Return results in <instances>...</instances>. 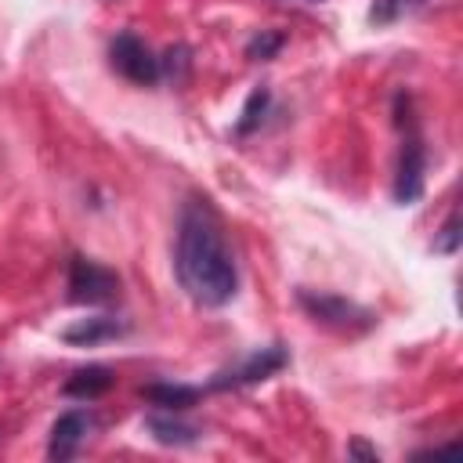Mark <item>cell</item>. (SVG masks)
Wrapping results in <instances>:
<instances>
[{
    "instance_id": "obj_1",
    "label": "cell",
    "mask_w": 463,
    "mask_h": 463,
    "mask_svg": "<svg viewBox=\"0 0 463 463\" xmlns=\"http://www.w3.org/2000/svg\"><path fill=\"white\" fill-rule=\"evenodd\" d=\"M174 271H177L181 289L203 307H221L235 297L239 289L235 253L224 235V221L210 206V199L184 203L181 221H177Z\"/></svg>"
},
{
    "instance_id": "obj_2",
    "label": "cell",
    "mask_w": 463,
    "mask_h": 463,
    "mask_svg": "<svg viewBox=\"0 0 463 463\" xmlns=\"http://www.w3.org/2000/svg\"><path fill=\"white\" fill-rule=\"evenodd\" d=\"M297 304L322 326L336 329V333H365L376 326V315L347 297L336 293H318V289H297Z\"/></svg>"
},
{
    "instance_id": "obj_3",
    "label": "cell",
    "mask_w": 463,
    "mask_h": 463,
    "mask_svg": "<svg viewBox=\"0 0 463 463\" xmlns=\"http://www.w3.org/2000/svg\"><path fill=\"white\" fill-rule=\"evenodd\" d=\"M119 297V275L98 260L72 257L69 260V300L76 304H109Z\"/></svg>"
},
{
    "instance_id": "obj_4",
    "label": "cell",
    "mask_w": 463,
    "mask_h": 463,
    "mask_svg": "<svg viewBox=\"0 0 463 463\" xmlns=\"http://www.w3.org/2000/svg\"><path fill=\"white\" fill-rule=\"evenodd\" d=\"M109 58H112V69L119 76H127L130 83H156L163 76L159 69V58L148 51V43L134 33H119L109 47Z\"/></svg>"
},
{
    "instance_id": "obj_5",
    "label": "cell",
    "mask_w": 463,
    "mask_h": 463,
    "mask_svg": "<svg viewBox=\"0 0 463 463\" xmlns=\"http://www.w3.org/2000/svg\"><path fill=\"white\" fill-rule=\"evenodd\" d=\"M289 362L286 347L271 344V347H260L253 354H246L239 365L232 369H221L213 380H210V391H228V387H242V383H257V380H268L271 373H279L282 365Z\"/></svg>"
},
{
    "instance_id": "obj_6",
    "label": "cell",
    "mask_w": 463,
    "mask_h": 463,
    "mask_svg": "<svg viewBox=\"0 0 463 463\" xmlns=\"http://www.w3.org/2000/svg\"><path fill=\"white\" fill-rule=\"evenodd\" d=\"M423 170H427V148L416 134L405 137L402 156H398V177H394V199L402 206L416 203L423 195Z\"/></svg>"
},
{
    "instance_id": "obj_7",
    "label": "cell",
    "mask_w": 463,
    "mask_h": 463,
    "mask_svg": "<svg viewBox=\"0 0 463 463\" xmlns=\"http://www.w3.org/2000/svg\"><path fill=\"white\" fill-rule=\"evenodd\" d=\"M87 434H90V416H87V412H80V409L61 412V416L54 420V427H51L47 456H51V459H72L76 449L87 441Z\"/></svg>"
},
{
    "instance_id": "obj_8",
    "label": "cell",
    "mask_w": 463,
    "mask_h": 463,
    "mask_svg": "<svg viewBox=\"0 0 463 463\" xmlns=\"http://www.w3.org/2000/svg\"><path fill=\"white\" fill-rule=\"evenodd\" d=\"M127 333V322L119 318H109V315H98V318H83L76 326H69L61 336L69 344H80V347H90V344H101V340H116Z\"/></svg>"
},
{
    "instance_id": "obj_9",
    "label": "cell",
    "mask_w": 463,
    "mask_h": 463,
    "mask_svg": "<svg viewBox=\"0 0 463 463\" xmlns=\"http://www.w3.org/2000/svg\"><path fill=\"white\" fill-rule=\"evenodd\" d=\"M145 430L159 441V445H195L199 441V427H192V423H184V420H174V416H148L145 420Z\"/></svg>"
},
{
    "instance_id": "obj_10",
    "label": "cell",
    "mask_w": 463,
    "mask_h": 463,
    "mask_svg": "<svg viewBox=\"0 0 463 463\" xmlns=\"http://www.w3.org/2000/svg\"><path fill=\"white\" fill-rule=\"evenodd\" d=\"M141 394H145L152 405H159V409H166V412H177V409L195 405V398H199L203 391L192 387V383H148V387H141Z\"/></svg>"
},
{
    "instance_id": "obj_11",
    "label": "cell",
    "mask_w": 463,
    "mask_h": 463,
    "mask_svg": "<svg viewBox=\"0 0 463 463\" xmlns=\"http://www.w3.org/2000/svg\"><path fill=\"white\" fill-rule=\"evenodd\" d=\"M109 387H112V373H109L105 365L80 369V373H72V376L65 380V394H69V398H83V402L101 398Z\"/></svg>"
},
{
    "instance_id": "obj_12",
    "label": "cell",
    "mask_w": 463,
    "mask_h": 463,
    "mask_svg": "<svg viewBox=\"0 0 463 463\" xmlns=\"http://www.w3.org/2000/svg\"><path fill=\"white\" fill-rule=\"evenodd\" d=\"M268 105H271V94H268V87H257V90L246 98V109H242V119L235 123V134H239V137L253 134V130L260 127V119H264Z\"/></svg>"
},
{
    "instance_id": "obj_13",
    "label": "cell",
    "mask_w": 463,
    "mask_h": 463,
    "mask_svg": "<svg viewBox=\"0 0 463 463\" xmlns=\"http://www.w3.org/2000/svg\"><path fill=\"white\" fill-rule=\"evenodd\" d=\"M423 4H427V0H373L369 22H373V25H391V22H398V18L412 14V11H420Z\"/></svg>"
},
{
    "instance_id": "obj_14",
    "label": "cell",
    "mask_w": 463,
    "mask_h": 463,
    "mask_svg": "<svg viewBox=\"0 0 463 463\" xmlns=\"http://www.w3.org/2000/svg\"><path fill=\"white\" fill-rule=\"evenodd\" d=\"M286 43V36L282 33H268V29H260L250 43H246V54L250 58H257V61H264V58H275V51Z\"/></svg>"
},
{
    "instance_id": "obj_15",
    "label": "cell",
    "mask_w": 463,
    "mask_h": 463,
    "mask_svg": "<svg viewBox=\"0 0 463 463\" xmlns=\"http://www.w3.org/2000/svg\"><path fill=\"white\" fill-rule=\"evenodd\" d=\"M434 250H441V253H456V250H459V213H456V210L445 217L441 235L434 239Z\"/></svg>"
},
{
    "instance_id": "obj_16",
    "label": "cell",
    "mask_w": 463,
    "mask_h": 463,
    "mask_svg": "<svg viewBox=\"0 0 463 463\" xmlns=\"http://www.w3.org/2000/svg\"><path fill=\"white\" fill-rule=\"evenodd\" d=\"M351 456H365V459H376V449H365L362 441H351V449H347Z\"/></svg>"
}]
</instances>
